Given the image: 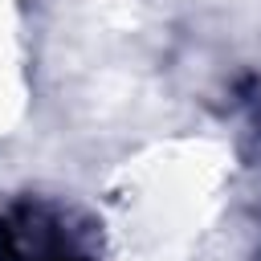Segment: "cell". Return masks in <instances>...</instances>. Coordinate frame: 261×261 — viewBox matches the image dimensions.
Instances as JSON below:
<instances>
[{"mask_svg": "<svg viewBox=\"0 0 261 261\" xmlns=\"http://www.w3.org/2000/svg\"><path fill=\"white\" fill-rule=\"evenodd\" d=\"M0 261H90L61 220L45 208H20L0 224Z\"/></svg>", "mask_w": 261, "mask_h": 261, "instance_id": "6da1fadb", "label": "cell"}]
</instances>
